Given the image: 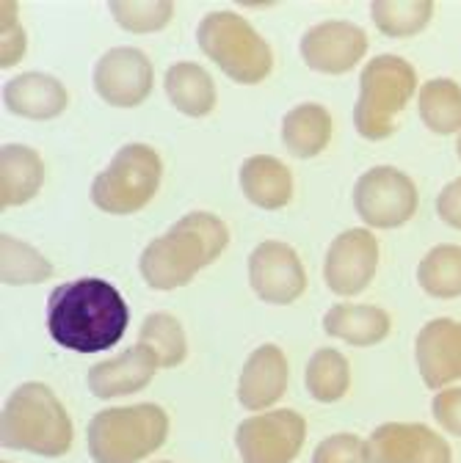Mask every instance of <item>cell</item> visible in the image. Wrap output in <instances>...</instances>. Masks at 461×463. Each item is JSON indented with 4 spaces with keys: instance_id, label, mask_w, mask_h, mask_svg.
Listing matches in <instances>:
<instances>
[{
    "instance_id": "obj_33",
    "label": "cell",
    "mask_w": 461,
    "mask_h": 463,
    "mask_svg": "<svg viewBox=\"0 0 461 463\" xmlns=\"http://www.w3.org/2000/svg\"><path fill=\"white\" fill-rule=\"evenodd\" d=\"M434 420L453 436H461V389H439L434 397Z\"/></svg>"
},
{
    "instance_id": "obj_10",
    "label": "cell",
    "mask_w": 461,
    "mask_h": 463,
    "mask_svg": "<svg viewBox=\"0 0 461 463\" xmlns=\"http://www.w3.org/2000/svg\"><path fill=\"white\" fill-rule=\"evenodd\" d=\"M249 281L263 301L284 307L302 298L307 273L291 246L282 241H265L249 257Z\"/></svg>"
},
{
    "instance_id": "obj_30",
    "label": "cell",
    "mask_w": 461,
    "mask_h": 463,
    "mask_svg": "<svg viewBox=\"0 0 461 463\" xmlns=\"http://www.w3.org/2000/svg\"><path fill=\"white\" fill-rule=\"evenodd\" d=\"M108 9L113 20L133 33L160 31L166 28L171 14H175V4L171 0H110Z\"/></svg>"
},
{
    "instance_id": "obj_28",
    "label": "cell",
    "mask_w": 461,
    "mask_h": 463,
    "mask_svg": "<svg viewBox=\"0 0 461 463\" xmlns=\"http://www.w3.org/2000/svg\"><path fill=\"white\" fill-rule=\"evenodd\" d=\"M351 386V367L342 354L331 351V347H321V351L307 364V389L318 402H337L345 397Z\"/></svg>"
},
{
    "instance_id": "obj_19",
    "label": "cell",
    "mask_w": 461,
    "mask_h": 463,
    "mask_svg": "<svg viewBox=\"0 0 461 463\" xmlns=\"http://www.w3.org/2000/svg\"><path fill=\"white\" fill-rule=\"evenodd\" d=\"M241 188L252 204L279 210L293 199V174L271 155H255L241 165Z\"/></svg>"
},
{
    "instance_id": "obj_7",
    "label": "cell",
    "mask_w": 461,
    "mask_h": 463,
    "mask_svg": "<svg viewBox=\"0 0 461 463\" xmlns=\"http://www.w3.org/2000/svg\"><path fill=\"white\" fill-rule=\"evenodd\" d=\"M163 177L160 155L147 144L122 146L91 185V202L102 213L130 215L149 204Z\"/></svg>"
},
{
    "instance_id": "obj_34",
    "label": "cell",
    "mask_w": 461,
    "mask_h": 463,
    "mask_svg": "<svg viewBox=\"0 0 461 463\" xmlns=\"http://www.w3.org/2000/svg\"><path fill=\"white\" fill-rule=\"evenodd\" d=\"M437 210H439V218L447 226L461 229V177L442 188V194L437 199Z\"/></svg>"
},
{
    "instance_id": "obj_3",
    "label": "cell",
    "mask_w": 461,
    "mask_h": 463,
    "mask_svg": "<svg viewBox=\"0 0 461 463\" xmlns=\"http://www.w3.org/2000/svg\"><path fill=\"white\" fill-rule=\"evenodd\" d=\"M0 439L9 449L59 458L72 447V420L44 383H23L4 409Z\"/></svg>"
},
{
    "instance_id": "obj_12",
    "label": "cell",
    "mask_w": 461,
    "mask_h": 463,
    "mask_svg": "<svg viewBox=\"0 0 461 463\" xmlns=\"http://www.w3.org/2000/svg\"><path fill=\"white\" fill-rule=\"evenodd\" d=\"M370 463H453L447 441L426 425L387 422L368 439Z\"/></svg>"
},
{
    "instance_id": "obj_23",
    "label": "cell",
    "mask_w": 461,
    "mask_h": 463,
    "mask_svg": "<svg viewBox=\"0 0 461 463\" xmlns=\"http://www.w3.org/2000/svg\"><path fill=\"white\" fill-rule=\"evenodd\" d=\"M166 94L171 105L186 116H207L216 105L213 78L194 61H180L168 67Z\"/></svg>"
},
{
    "instance_id": "obj_29",
    "label": "cell",
    "mask_w": 461,
    "mask_h": 463,
    "mask_svg": "<svg viewBox=\"0 0 461 463\" xmlns=\"http://www.w3.org/2000/svg\"><path fill=\"white\" fill-rule=\"evenodd\" d=\"M0 243H4L0 246V257H4V281L6 284H39L53 276L50 260H44L28 243L17 241L12 235H4Z\"/></svg>"
},
{
    "instance_id": "obj_35",
    "label": "cell",
    "mask_w": 461,
    "mask_h": 463,
    "mask_svg": "<svg viewBox=\"0 0 461 463\" xmlns=\"http://www.w3.org/2000/svg\"><path fill=\"white\" fill-rule=\"evenodd\" d=\"M456 152H458V157H461V133H458V144H456Z\"/></svg>"
},
{
    "instance_id": "obj_25",
    "label": "cell",
    "mask_w": 461,
    "mask_h": 463,
    "mask_svg": "<svg viewBox=\"0 0 461 463\" xmlns=\"http://www.w3.org/2000/svg\"><path fill=\"white\" fill-rule=\"evenodd\" d=\"M139 345H144L155 356L158 367H178L188 356V342H186V331H183L180 320L166 312L149 315L144 320Z\"/></svg>"
},
{
    "instance_id": "obj_20",
    "label": "cell",
    "mask_w": 461,
    "mask_h": 463,
    "mask_svg": "<svg viewBox=\"0 0 461 463\" xmlns=\"http://www.w3.org/2000/svg\"><path fill=\"white\" fill-rule=\"evenodd\" d=\"M44 183V163L39 152L23 144H9L0 152V204L17 207L31 202Z\"/></svg>"
},
{
    "instance_id": "obj_5",
    "label": "cell",
    "mask_w": 461,
    "mask_h": 463,
    "mask_svg": "<svg viewBox=\"0 0 461 463\" xmlns=\"http://www.w3.org/2000/svg\"><path fill=\"white\" fill-rule=\"evenodd\" d=\"M418 91V72L400 55H376L362 70L354 125L362 138L381 141L395 133L398 113Z\"/></svg>"
},
{
    "instance_id": "obj_17",
    "label": "cell",
    "mask_w": 461,
    "mask_h": 463,
    "mask_svg": "<svg viewBox=\"0 0 461 463\" xmlns=\"http://www.w3.org/2000/svg\"><path fill=\"white\" fill-rule=\"evenodd\" d=\"M287 389V359L276 345H260L257 351L246 359L238 397L241 405L249 411H263L284 394Z\"/></svg>"
},
{
    "instance_id": "obj_22",
    "label": "cell",
    "mask_w": 461,
    "mask_h": 463,
    "mask_svg": "<svg viewBox=\"0 0 461 463\" xmlns=\"http://www.w3.org/2000/svg\"><path fill=\"white\" fill-rule=\"evenodd\" d=\"M282 141L296 157H315L331 141V116L318 102L296 105L282 122Z\"/></svg>"
},
{
    "instance_id": "obj_31",
    "label": "cell",
    "mask_w": 461,
    "mask_h": 463,
    "mask_svg": "<svg viewBox=\"0 0 461 463\" xmlns=\"http://www.w3.org/2000/svg\"><path fill=\"white\" fill-rule=\"evenodd\" d=\"M312 463H370L368 460V441L354 433H337L318 444Z\"/></svg>"
},
{
    "instance_id": "obj_24",
    "label": "cell",
    "mask_w": 461,
    "mask_h": 463,
    "mask_svg": "<svg viewBox=\"0 0 461 463\" xmlns=\"http://www.w3.org/2000/svg\"><path fill=\"white\" fill-rule=\"evenodd\" d=\"M420 119L437 136L461 133V86L450 78H434L420 89Z\"/></svg>"
},
{
    "instance_id": "obj_15",
    "label": "cell",
    "mask_w": 461,
    "mask_h": 463,
    "mask_svg": "<svg viewBox=\"0 0 461 463\" xmlns=\"http://www.w3.org/2000/svg\"><path fill=\"white\" fill-rule=\"evenodd\" d=\"M418 367L428 389H445L461 378V323L439 317L418 334Z\"/></svg>"
},
{
    "instance_id": "obj_26",
    "label": "cell",
    "mask_w": 461,
    "mask_h": 463,
    "mask_svg": "<svg viewBox=\"0 0 461 463\" xmlns=\"http://www.w3.org/2000/svg\"><path fill=\"white\" fill-rule=\"evenodd\" d=\"M418 281L434 298L461 296V246L431 249L418 268Z\"/></svg>"
},
{
    "instance_id": "obj_4",
    "label": "cell",
    "mask_w": 461,
    "mask_h": 463,
    "mask_svg": "<svg viewBox=\"0 0 461 463\" xmlns=\"http://www.w3.org/2000/svg\"><path fill=\"white\" fill-rule=\"evenodd\" d=\"M168 436V417L160 405L141 402L105 409L89 422V455L94 463H139Z\"/></svg>"
},
{
    "instance_id": "obj_11",
    "label": "cell",
    "mask_w": 461,
    "mask_h": 463,
    "mask_svg": "<svg viewBox=\"0 0 461 463\" xmlns=\"http://www.w3.org/2000/svg\"><path fill=\"white\" fill-rule=\"evenodd\" d=\"M379 268V241L368 229H349L329 246L323 276L331 293L357 296L373 281Z\"/></svg>"
},
{
    "instance_id": "obj_14",
    "label": "cell",
    "mask_w": 461,
    "mask_h": 463,
    "mask_svg": "<svg viewBox=\"0 0 461 463\" xmlns=\"http://www.w3.org/2000/svg\"><path fill=\"white\" fill-rule=\"evenodd\" d=\"M365 52H368L365 31L345 20L318 23L302 39V55L307 67L323 75H342L354 70Z\"/></svg>"
},
{
    "instance_id": "obj_21",
    "label": "cell",
    "mask_w": 461,
    "mask_h": 463,
    "mask_svg": "<svg viewBox=\"0 0 461 463\" xmlns=\"http://www.w3.org/2000/svg\"><path fill=\"white\" fill-rule=\"evenodd\" d=\"M323 328L329 336H337L349 345H379L389 334V315L368 304H337L326 312Z\"/></svg>"
},
{
    "instance_id": "obj_18",
    "label": "cell",
    "mask_w": 461,
    "mask_h": 463,
    "mask_svg": "<svg viewBox=\"0 0 461 463\" xmlns=\"http://www.w3.org/2000/svg\"><path fill=\"white\" fill-rule=\"evenodd\" d=\"M6 108L23 119H53L67 108V89L44 72H25L6 83Z\"/></svg>"
},
{
    "instance_id": "obj_2",
    "label": "cell",
    "mask_w": 461,
    "mask_h": 463,
    "mask_svg": "<svg viewBox=\"0 0 461 463\" xmlns=\"http://www.w3.org/2000/svg\"><path fill=\"white\" fill-rule=\"evenodd\" d=\"M229 243L224 221L213 213H188L163 238H155L141 260L139 270L155 289H178L188 284L202 268L216 262Z\"/></svg>"
},
{
    "instance_id": "obj_8",
    "label": "cell",
    "mask_w": 461,
    "mask_h": 463,
    "mask_svg": "<svg viewBox=\"0 0 461 463\" xmlns=\"http://www.w3.org/2000/svg\"><path fill=\"white\" fill-rule=\"evenodd\" d=\"M354 207L368 226L395 229L403 226L418 210V188L409 174L392 165L365 171L354 185Z\"/></svg>"
},
{
    "instance_id": "obj_13",
    "label": "cell",
    "mask_w": 461,
    "mask_h": 463,
    "mask_svg": "<svg viewBox=\"0 0 461 463\" xmlns=\"http://www.w3.org/2000/svg\"><path fill=\"white\" fill-rule=\"evenodd\" d=\"M94 89L113 108H133L152 89V64L136 47H113L94 67Z\"/></svg>"
},
{
    "instance_id": "obj_9",
    "label": "cell",
    "mask_w": 461,
    "mask_h": 463,
    "mask_svg": "<svg viewBox=\"0 0 461 463\" xmlns=\"http://www.w3.org/2000/svg\"><path fill=\"white\" fill-rule=\"evenodd\" d=\"M304 436V417L291 409H279L246 420L238 428L235 444L244 463H291L302 452Z\"/></svg>"
},
{
    "instance_id": "obj_6",
    "label": "cell",
    "mask_w": 461,
    "mask_h": 463,
    "mask_svg": "<svg viewBox=\"0 0 461 463\" xmlns=\"http://www.w3.org/2000/svg\"><path fill=\"white\" fill-rule=\"evenodd\" d=\"M197 42L210 61L238 83H260L274 70L271 47L235 12H210L197 28Z\"/></svg>"
},
{
    "instance_id": "obj_1",
    "label": "cell",
    "mask_w": 461,
    "mask_h": 463,
    "mask_svg": "<svg viewBox=\"0 0 461 463\" xmlns=\"http://www.w3.org/2000/svg\"><path fill=\"white\" fill-rule=\"evenodd\" d=\"M128 320L130 312L120 289L102 279L64 281L47 301L50 336L75 354L108 351L122 339Z\"/></svg>"
},
{
    "instance_id": "obj_32",
    "label": "cell",
    "mask_w": 461,
    "mask_h": 463,
    "mask_svg": "<svg viewBox=\"0 0 461 463\" xmlns=\"http://www.w3.org/2000/svg\"><path fill=\"white\" fill-rule=\"evenodd\" d=\"M0 12H4V55H0V64L14 67L25 52V33L23 25L17 23V4L6 0Z\"/></svg>"
},
{
    "instance_id": "obj_27",
    "label": "cell",
    "mask_w": 461,
    "mask_h": 463,
    "mask_svg": "<svg viewBox=\"0 0 461 463\" xmlns=\"http://www.w3.org/2000/svg\"><path fill=\"white\" fill-rule=\"evenodd\" d=\"M370 14L387 36H415L431 23L434 0H376Z\"/></svg>"
},
{
    "instance_id": "obj_36",
    "label": "cell",
    "mask_w": 461,
    "mask_h": 463,
    "mask_svg": "<svg viewBox=\"0 0 461 463\" xmlns=\"http://www.w3.org/2000/svg\"><path fill=\"white\" fill-rule=\"evenodd\" d=\"M158 463H171V460H158Z\"/></svg>"
},
{
    "instance_id": "obj_16",
    "label": "cell",
    "mask_w": 461,
    "mask_h": 463,
    "mask_svg": "<svg viewBox=\"0 0 461 463\" xmlns=\"http://www.w3.org/2000/svg\"><path fill=\"white\" fill-rule=\"evenodd\" d=\"M158 370L155 356L144 345H133L117 359H105L89 370V389L100 400L122 397L144 389Z\"/></svg>"
}]
</instances>
